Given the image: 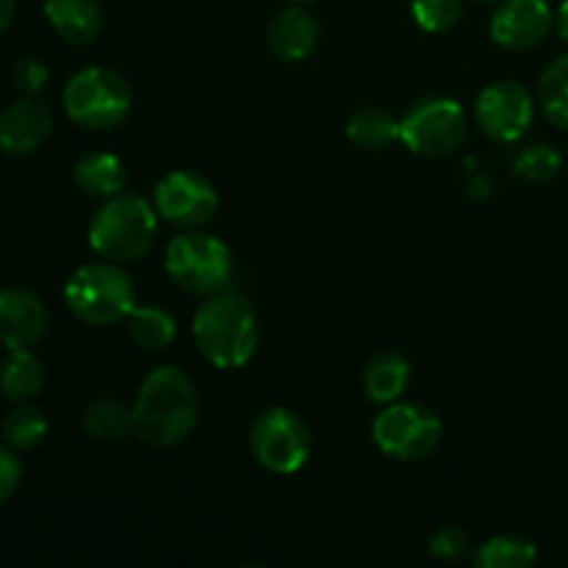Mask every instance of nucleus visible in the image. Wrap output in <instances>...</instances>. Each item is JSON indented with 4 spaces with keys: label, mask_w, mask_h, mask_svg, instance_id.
<instances>
[{
    "label": "nucleus",
    "mask_w": 568,
    "mask_h": 568,
    "mask_svg": "<svg viewBox=\"0 0 568 568\" xmlns=\"http://www.w3.org/2000/svg\"><path fill=\"white\" fill-rule=\"evenodd\" d=\"M153 205L161 220L178 227H200L216 214L220 194L197 172L175 170L155 183Z\"/></svg>",
    "instance_id": "9b49d317"
},
{
    "label": "nucleus",
    "mask_w": 568,
    "mask_h": 568,
    "mask_svg": "<svg viewBox=\"0 0 568 568\" xmlns=\"http://www.w3.org/2000/svg\"><path fill=\"white\" fill-rule=\"evenodd\" d=\"M48 64L39 61L37 55H22V59H17L14 67H11V83L26 94H37L39 89L48 83Z\"/></svg>",
    "instance_id": "c85d7f7f"
},
{
    "label": "nucleus",
    "mask_w": 568,
    "mask_h": 568,
    "mask_svg": "<svg viewBox=\"0 0 568 568\" xmlns=\"http://www.w3.org/2000/svg\"><path fill=\"white\" fill-rule=\"evenodd\" d=\"M316 44H320V22L303 6L283 9L266 31V48L277 61H286V64L305 61L314 53Z\"/></svg>",
    "instance_id": "2eb2a0df"
},
{
    "label": "nucleus",
    "mask_w": 568,
    "mask_h": 568,
    "mask_svg": "<svg viewBox=\"0 0 568 568\" xmlns=\"http://www.w3.org/2000/svg\"><path fill=\"white\" fill-rule=\"evenodd\" d=\"M514 170L525 181L547 183L558 175L560 153L555 148H549V144H530V148H525L516 155Z\"/></svg>",
    "instance_id": "a878e982"
},
{
    "label": "nucleus",
    "mask_w": 568,
    "mask_h": 568,
    "mask_svg": "<svg viewBox=\"0 0 568 568\" xmlns=\"http://www.w3.org/2000/svg\"><path fill=\"white\" fill-rule=\"evenodd\" d=\"M125 322L128 336L142 349H166L178 333L170 311L159 308V305H133Z\"/></svg>",
    "instance_id": "5701e85b"
},
{
    "label": "nucleus",
    "mask_w": 568,
    "mask_h": 568,
    "mask_svg": "<svg viewBox=\"0 0 568 568\" xmlns=\"http://www.w3.org/2000/svg\"><path fill=\"white\" fill-rule=\"evenodd\" d=\"M55 116L44 100L26 94L0 111V153L28 155L50 139Z\"/></svg>",
    "instance_id": "f8f14e48"
},
{
    "label": "nucleus",
    "mask_w": 568,
    "mask_h": 568,
    "mask_svg": "<svg viewBox=\"0 0 568 568\" xmlns=\"http://www.w3.org/2000/svg\"><path fill=\"white\" fill-rule=\"evenodd\" d=\"M538 549L530 538L503 532L488 538L475 552V566L480 568H530L536 566Z\"/></svg>",
    "instance_id": "4be33fe9"
},
{
    "label": "nucleus",
    "mask_w": 568,
    "mask_h": 568,
    "mask_svg": "<svg viewBox=\"0 0 568 568\" xmlns=\"http://www.w3.org/2000/svg\"><path fill=\"white\" fill-rule=\"evenodd\" d=\"M64 303L75 320L94 327H109L128 320L136 305V288L122 266L103 258L78 266L67 277Z\"/></svg>",
    "instance_id": "20e7f679"
},
{
    "label": "nucleus",
    "mask_w": 568,
    "mask_h": 568,
    "mask_svg": "<svg viewBox=\"0 0 568 568\" xmlns=\"http://www.w3.org/2000/svg\"><path fill=\"white\" fill-rule=\"evenodd\" d=\"M399 128L403 122L392 114V111L381 109V105H366L358 109L347 120V139L364 150H383L399 139Z\"/></svg>",
    "instance_id": "aec40b11"
},
{
    "label": "nucleus",
    "mask_w": 568,
    "mask_h": 568,
    "mask_svg": "<svg viewBox=\"0 0 568 568\" xmlns=\"http://www.w3.org/2000/svg\"><path fill=\"white\" fill-rule=\"evenodd\" d=\"M192 336L200 355L216 369H242L258 349V320L253 305L239 292H222L205 297L192 320Z\"/></svg>",
    "instance_id": "f03ea898"
},
{
    "label": "nucleus",
    "mask_w": 568,
    "mask_h": 568,
    "mask_svg": "<svg viewBox=\"0 0 568 568\" xmlns=\"http://www.w3.org/2000/svg\"><path fill=\"white\" fill-rule=\"evenodd\" d=\"M552 9L547 0H505L491 17V37L505 50H530L547 39Z\"/></svg>",
    "instance_id": "ddd939ff"
},
{
    "label": "nucleus",
    "mask_w": 568,
    "mask_h": 568,
    "mask_svg": "<svg viewBox=\"0 0 568 568\" xmlns=\"http://www.w3.org/2000/svg\"><path fill=\"white\" fill-rule=\"evenodd\" d=\"M48 333V308L22 286L0 288V344L6 349H31Z\"/></svg>",
    "instance_id": "4468645a"
},
{
    "label": "nucleus",
    "mask_w": 568,
    "mask_h": 568,
    "mask_svg": "<svg viewBox=\"0 0 568 568\" xmlns=\"http://www.w3.org/2000/svg\"><path fill=\"white\" fill-rule=\"evenodd\" d=\"M555 26H558V33L564 42H568V0H564L558 9V14H555Z\"/></svg>",
    "instance_id": "2f4dec72"
},
{
    "label": "nucleus",
    "mask_w": 568,
    "mask_h": 568,
    "mask_svg": "<svg viewBox=\"0 0 568 568\" xmlns=\"http://www.w3.org/2000/svg\"><path fill=\"white\" fill-rule=\"evenodd\" d=\"M475 116L480 131L494 142H519L532 125L536 100L519 81H497L477 94Z\"/></svg>",
    "instance_id": "9d476101"
},
{
    "label": "nucleus",
    "mask_w": 568,
    "mask_h": 568,
    "mask_svg": "<svg viewBox=\"0 0 568 568\" xmlns=\"http://www.w3.org/2000/svg\"><path fill=\"white\" fill-rule=\"evenodd\" d=\"M14 453L17 449H11L9 444L0 447V505L9 503L22 483V464Z\"/></svg>",
    "instance_id": "c756f323"
},
{
    "label": "nucleus",
    "mask_w": 568,
    "mask_h": 568,
    "mask_svg": "<svg viewBox=\"0 0 568 568\" xmlns=\"http://www.w3.org/2000/svg\"><path fill=\"white\" fill-rule=\"evenodd\" d=\"M399 122V142L425 159L449 155L466 136V111L453 98L419 100Z\"/></svg>",
    "instance_id": "1a4fd4ad"
},
{
    "label": "nucleus",
    "mask_w": 568,
    "mask_h": 568,
    "mask_svg": "<svg viewBox=\"0 0 568 568\" xmlns=\"http://www.w3.org/2000/svg\"><path fill=\"white\" fill-rule=\"evenodd\" d=\"M83 433L92 442L100 444H116L133 433V416L128 405L120 399H94L87 410H83Z\"/></svg>",
    "instance_id": "412c9836"
},
{
    "label": "nucleus",
    "mask_w": 568,
    "mask_h": 568,
    "mask_svg": "<svg viewBox=\"0 0 568 568\" xmlns=\"http://www.w3.org/2000/svg\"><path fill=\"white\" fill-rule=\"evenodd\" d=\"M197 392L178 366H159L142 381L131 416L133 436L150 447L170 449L186 442L197 427Z\"/></svg>",
    "instance_id": "f257e3e1"
},
{
    "label": "nucleus",
    "mask_w": 568,
    "mask_h": 568,
    "mask_svg": "<svg viewBox=\"0 0 568 568\" xmlns=\"http://www.w3.org/2000/svg\"><path fill=\"white\" fill-rule=\"evenodd\" d=\"M72 181L89 197H114L125 192L128 186V166L120 155L114 153H89L78 159L72 170Z\"/></svg>",
    "instance_id": "f3484780"
},
{
    "label": "nucleus",
    "mask_w": 568,
    "mask_h": 568,
    "mask_svg": "<svg viewBox=\"0 0 568 568\" xmlns=\"http://www.w3.org/2000/svg\"><path fill=\"white\" fill-rule=\"evenodd\" d=\"M44 17L64 42L78 48L103 33V11L94 0H44Z\"/></svg>",
    "instance_id": "dca6fc26"
},
{
    "label": "nucleus",
    "mask_w": 568,
    "mask_h": 568,
    "mask_svg": "<svg viewBox=\"0 0 568 568\" xmlns=\"http://www.w3.org/2000/svg\"><path fill=\"white\" fill-rule=\"evenodd\" d=\"M372 438L386 458L416 464L442 444V419L425 405L392 403L377 414Z\"/></svg>",
    "instance_id": "0eeeda50"
},
{
    "label": "nucleus",
    "mask_w": 568,
    "mask_h": 568,
    "mask_svg": "<svg viewBox=\"0 0 568 568\" xmlns=\"http://www.w3.org/2000/svg\"><path fill=\"white\" fill-rule=\"evenodd\" d=\"M410 383V366L403 355L381 353L366 364L364 392L372 403L392 405L405 394Z\"/></svg>",
    "instance_id": "6ab92c4d"
},
{
    "label": "nucleus",
    "mask_w": 568,
    "mask_h": 568,
    "mask_svg": "<svg viewBox=\"0 0 568 568\" xmlns=\"http://www.w3.org/2000/svg\"><path fill=\"white\" fill-rule=\"evenodd\" d=\"M159 233V211L142 194L120 192L89 222V247L105 261L128 264L148 255Z\"/></svg>",
    "instance_id": "7ed1b4c3"
},
{
    "label": "nucleus",
    "mask_w": 568,
    "mask_h": 568,
    "mask_svg": "<svg viewBox=\"0 0 568 568\" xmlns=\"http://www.w3.org/2000/svg\"><path fill=\"white\" fill-rule=\"evenodd\" d=\"M44 386L42 361L31 349H9L0 361V394L11 403H28Z\"/></svg>",
    "instance_id": "a211bd4d"
},
{
    "label": "nucleus",
    "mask_w": 568,
    "mask_h": 568,
    "mask_svg": "<svg viewBox=\"0 0 568 568\" xmlns=\"http://www.w3.org/2000/svg\"><path fill=\"white\" fill-rule=\"evenodd\" d=\"M538 103L552 125L568 131V53L544 70L538 81Z\"/></svg>",
    "instance_id": "b1692460"
},
{
    "label": "nucleus",
    "mask_w": 568,
    "mask_h": 568,
    "mask_svg": "<svg viewBox=\"0 0 568 568\" xmlns=\"http://www.w3.org/2000/svg\"><path fill=\"white\" fill-rule=\"evenodd\" d=\"M416 26H422L430 33L449 31L464 17V0H414L410 3Z\"/></svg>",
    "instance_id": "bb28decb"
},
{
    "label": "nucleus",
    "mask_w": 568,
    "mask_h": 568,
    "mask_svg": "<svg viewBox=\"0 0 568 568\" xmlns=\"http://www.w3.org/2000/svg\"><path fill=\"white\" fill-rule=\"evenodd\" d=\"M250 453L272 475H294L311 455V430L294 410L266 408L250 425Z\"/></svg>",
    "instance_id": "6e6552de"
},
{
    "label": "nucleus",
    "mask_w": 568,
    "mask_h": 568,
    "mask_svg": "<svg viewBox=\"0 0 568 568\" xmlns=\"http://www.w3.org/2000/svg\"><path fill=\"white\" fill-rule=\"evenodd\" d=\"M14 14H17V0H0V31H6V28L11 26Z\"/></svg>",
    "instance_id": "7c9ffc66"
},
{
    "label": "nucleus",
    "mask_w": 568,
    "mask_h": 568,
    "mask_svg": "<svg viewBox=\"0 0 568 568\" xmlns=\"http://www.w3.org/2000/svg\"><path fill=\"white\" fill-rule=\"evenodd\" d=\"M0 433H3V442L9 444L11 449H33L44 442L48 436V419L39 408H31V405H20V408L11 410L9 416L0 425Z\"/></svg>",
    "instance_id": "393cba45"
},
{
    "label": "nucleus",
    "mask_w": 568,
    "mask_h": 568,
    "mask_svg": "<svg viewBox=\"0 0 568 568\" xmlns=\"http://www.w3.org/2000/svg\"><path fill=\"white\" fill-rule=\"evenodd\" d=\"M166 275L181 286L183 292L211 297V294L227 288L233 277V253L220 236L203 231L178 233L166 244L164 255Z\"/></svg>",
    "instance_id": "39448f33"
},
{
    "label": "nucleus",
    "mask_w": 568,
    "mask_h": 568,
    "mask_svg": "<svg viewBox=\"0 0 568 568\" xmlns=\"http://www.w3.org/2000/svg\"><path fill=\"white\" fill-rule=\"evenodd\" d=\"M292 6H303V9H308V6H314L316 0H288Z\"/></svg>",
    "instance_id": "473e14b6"
},
{
    "label": "nucleus",
    "mask_w": 568,
    "mask_h": 568,
    "mask_svg": "<svg viewBox=\"0 0 568 568\" xmlns=\"http://www.w3.org/2000/svg\"><path fill=\"white\" fill-rule=\"evenodd\" d=\"M64 111L75 125L105 131L120 125L131 111V87L109 67H87L64 87Z\"/></svg>",
    "instance_id": "423d86ee"
},
{
    "label": "nucleus",
    "mask_w": 568,
    "mask_h": 568,
    "mask_svg": "<svg viewBox=\"0 0 568 568\" xmlns=\"http://www.w3.org/2000/svg\"><path fill=\"white\" fill-rule=\"evenodd\" d=\"M430 555L444 564H455V560H464L469 555L471 541L460 527H442V530L433 532L430 544H427Z\"/></svg>",
    "instance_id": "cd10ccee"
}]
</instances>
